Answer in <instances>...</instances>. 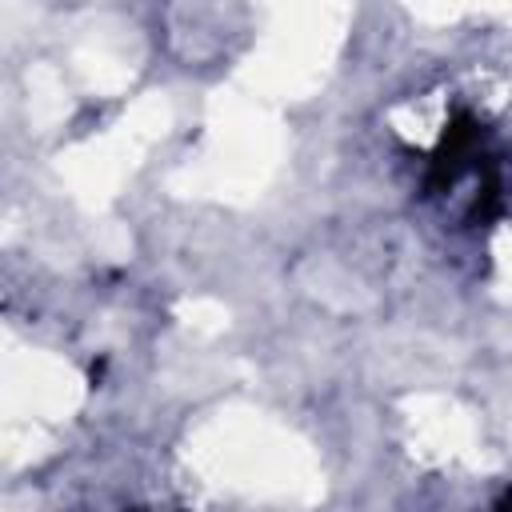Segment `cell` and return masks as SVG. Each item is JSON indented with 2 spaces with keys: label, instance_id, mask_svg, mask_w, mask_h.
Returning <instances> with one entry per match:
<instances>
[{
  "label": "cell",
  "instance_id": "6da1fadb",
  "mask_svg": "<svg viewBox=\"0 0 512 512\" xmlns=\"http://www.w3.org/2000/svg\"><path fill=\"white\" fill-rule=\"evenodd\" d=\"M496 512H512V492H508V500H504V504H500Z\"/></svg>",
  "mask_w": 512,
  "mask_h": 512
}]
</instances>
